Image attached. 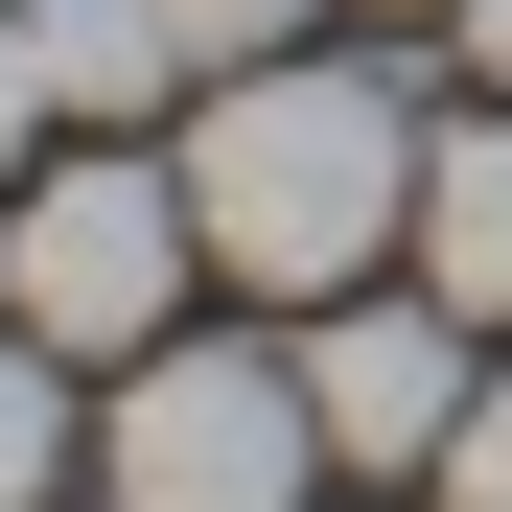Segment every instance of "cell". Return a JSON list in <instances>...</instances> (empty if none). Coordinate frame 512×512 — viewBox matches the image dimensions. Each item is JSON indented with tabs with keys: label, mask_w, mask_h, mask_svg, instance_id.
Here are the masks:
<instances>
[{
	"label": "cell",
	"mask_w": 512,
	"mask_h": 512,
	"mask_svg": "<svg viewBox=\"0 0 512 512\" xmlns=\"http://www.w3.org/2000/svg\"><path fill=\"white\" fill-rule=\"evenodd\" d=\"M326 396L303 350H140L117 373V512H303Z\"/></svg>",
	"instance_id": "cell-3"
},
{
	"label": "cell",
	"mask_w": 512,
	"mask_h": 512,
	"mask_svg": "<svg viewBox=\"0 0 512 512\" xmlns=\"http://www.w3.org/2000/svg\"><path fill=\"white\" fill-rule=\"evenodd\" d=\"M70 94H47V47H24V0H0V187H24V140H47Z\"/></svg>",
	"instance_id": "cell-9"
},
{
	"label": "cell",
	"mask_w": 512,
	"mask_h": 512,
	"mask_svg": "<svg viewBox=\"0 0 512 512\" xmlns=\"http://www.w3.org/2000/svg\"><path fill=\"white\" fill-rule=\"evenodd\" d=\"M443 512H512V373L466 396V443H443Z\"/></svg>",
	"instance_id": "cell-8"
},
{
	"label": "cell",
	"mask_w": 512,
	"mask_h": 512,
	"mask_svg": "<svg viewBox=\"0 0 512 512\" xmlns=\"http://www.w3.org/2000/svg\"><path fill=\"white\" fill-rule=\"evenodd\" d=\"M187 47H210V70H280V47H303V0H187Z\"/></svg>",
	"instance_id": "cell-10"
},
{
	"label": "cell",
	"mask_w": 512,
	"mask_h": 512,
	"mask_svg": "<svg viewBox=\"0 0 512 512\" xmlns=\"http://www.w3.org/2000/svg\"><path fill=\"white\" fill-rule=\"evenodd\" d=\"M24 47H47V94L94 117V140H140V117L210 70V47H187V0H24Z\"/></svg>",
	"instance_id": "cell-5"
},
{
	"label": "cell",
	"mask_w": 512,
	"mask_h": 512,
	"mask_svg": "<svg viewBox=\"0 0 512 512\" xmlns=\"http://www.w3.org/2000/svg\"><path fill=\"white\" fill-rule=\"evenodd\" d=\"M443 47H466V70H489V94H512V0H443Z\"/></svg>",
	"instance_id": "cell-11"
},
{
	"label": "cell",
	"mask_w": 512,
	"mask_h": 512,
	"mask_svg": "<svg viewBox=\"0 0 512 512\" xmlns=\"http://www.w3.org/2000/svg\"><path fill=\"white\" fill-rule=\"evenodd\" d=\"M303 396H326V466H443L466 396H489V326L419 280V303H326L303 326Z\"/></svg>",
	"instance_id": "cell-4"
},
{
	"label": "cell",
	"mask_w": 512,
	"mask_h": 512,
	"mask_svg": "<svg viewBox=\"0 0 512 512\" xmlns=\"http://www.w3.org/2000/svg\"><path fill=\"white\" fill-rule=\"evenodd\" d=\"M47 466H70V350L0 326V512H47Z\"/></svg>",
	"instance_id": "cell-7"
},
{
	"label": "cell",
	"mask_w": 512,
	"mask_h": 512,
	"mask_svg": "<svg viewBox=\"0 0 512 512\" xmlns=\"http://www.w3.org/2000/svg\"><path fill=\"white\" fill-rule=\"evenodd\" d=\"M187 256H210L187 163L94 140V163H47V187L0 210V303H24V326H47L70 373H140V350H163V303H187Z\"/></svg>",
	"instance_id": "cell-2"
},
{
	"label": "cell",
	"mask_w": 512,
	"mask_h": 512,
	"mask_svg": "<svg viewBox=\"0 0 512 512\" xmlns=\"http://www.w3.org/2000/svg\"><path fill=\"white\" fill-rule=\"evenodd\" d=\"M419 280H443L466 326H512V117L419 140Z\"/></svg>",
	"instance_id": "cell-6"
},
{
	"label": "cell",
	"mask_w": 512,
	"mask_h": 512,
	"mask_svg": "<svg viewBox=\"0 0 512 512\" xmlns=\"http://www.w3.org/2000/svg\"><path fill=\"white\" fill-rule=\"evenodd\" d=\"M187 210L256 303H350L373 256L419 233V117L373 94V70H210V117H187Z\"/></svg>",
	"instance_id": "cell-1"
}]
</instances>
